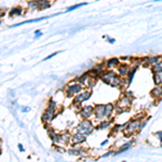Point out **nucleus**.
<instances>
[{
	"mask_svg": "<svg viewBox=\"0 0 162 162\" xmlns=\"http://www.w3.org/2000/svg\"><path fill=\"white\" fill-rule=\"evenodd\" d=\"M101 79L103 80L104 82H106L107 84L111 85L113 88H119L123 84V79L117 75L113 70H109V71H105L101 75Z\"/></svg>",
	"mask_w": 162,
	"mask_h": 162,
	"instance_id": "obj_1",
	"label": "nucleus"
},
{
	"mask_svg": "<svg viewBox=\"0 0 162 162\" xmlns=\"http://www.w3.org/2000/svg\"><path fill=\"white\" fill-rule=\"evenodd\" d=\"M93 132V125L91 121L89 120H83L79 123L76 128V133H80V134H84L85 136H88L89 134Z\"/></svg>",
	"mask_w": 162,
	"mask_h": 162,
	"instance_id": "obj_2",
	"label": "nucleus"
},
{
	"mask_svg": "<svg viewBox=\"0 0 162 162\" xmlns=\"http://www.w3.org/2000/svg\"><path fill=\"white\" fill-rule=\"evenodd\" d=\"M81 91H82V85L78 82H74V81H71L70 83L66 87V95L70 97V96H73V95H78V94L81 93Z\"/></svg>",
	"mask_w": 162,
	"mask_h": 162,
	"instance_id": "obj_3",
	"label": "nucleus"
},
{
	"mask_svg": "<svg viewBox=\"0 0 162 162\" xmlns=\"http://www.w3.org/2000/svg\"><path fill=\"white\" fill-rule=\"evenodd\" d=\"M141 124H142V120L141 119H133L132 121H130L128 127L124 130V133L127 134H133L136 131L141 130Z\"/></svg>",
	"mask_w": 162,
	"mask_h": 162,
	"instance_id": "obj_4",
	"label": "nucleus"
},
{
	"mask_svg": "<svg viewBox=\"0 0 162 162\" xmlns=\"http://www.w3.org/2000/svg\"><path fill=\"white\" fill-rule=\"evenodd\" d=\"M91 92H89V91H83L82 93L78 94L77 96H75L74 98V104L75 105H77V104H81L82 102H84V101H87V99H89L90 98V96H91Z\"/></svg>",
	"mask_w": 162,
	"mask_h": 162,
	"instance_id": "obj_5",
	"label": "nucleus"
},
{
	"mask_svg": "<svg viewBox=\"0 0 162 162\" xmlns=\"http://www.w3.org/2000/svg\"><path fill=\"white\" fill-rule=\"evenodd\" d=\"M54 117H55V108L48 107V109L42 115V121L43 122H50V121H52V119Z\"/></svg>",
	"mask_w": 162,
	"mask_h": 162,
	"instance_id": "obj_6",
	"label": "nucleus"
},
{
	"mask_svg": "<svg viewBox=\"0 0 162 162\" xmlns=\"http://www.w3.org/2000/svg\"><path fill=\"white\" fill-rule=\"evenodd\" d=\"M93 113H94V107H92V106H84L80 110V116L83 119H85V120H88Z\"/></svg>",
	"mask_w": 162,
	"mask_h": 162,
	"instance_id": "obj_7",
	"label": "nucleus"
},
{
	"mask_svg": "<svg viewBox=\"0 0 162 162\" xmlns=\"http://www.w3.org/2000/svg\"><path fill=\"white\" fill-rule=\"evenodd\" d=\"M94 115L97 119H103L105 116V105H97L94 107Z\"/></svg>",
	"mask_w": 162,
	"mask_h": 162,
	"instance_id": "obj_8",
	"label": "nucleus"
},
{
	"mask_svg": "<svg viewBox=\"0 0 162 162\" xmlns=\"http://www.w3.org/2000/svg\"><path fill=\"white\" fill-rule=\"evenodd\" d=\"M85 138L87 136L84 135V134H80V133H76L74 134L73 136H71V143L74 144V145H78V144H81V143H83L85 141Z\"/></svg>",
	"mask_w": 162,
	"mask_h": 162,
	"instance_id": "obj_9",
	"label": "nucleus"
},
{
	"mask_svg": "<svg viewBox=\"0 0 162 162\" xmlns=\"http://www.w3.org/2000/svg\"><path fill=\"white\" fill-rule=\"evenodd\" d=\"M131 103H132V101H131V98L127 96V95H124L122 97L120 98V101L118 102V107H121L122 109L125 110V106L127 107H130L131 106Z\"/></svg>",
	"mask_w": 162,
	"mask_h": 162,
	"instance_id": "obj_10",
	"label": "nucleus"
},
{
	"mask_svg": "<svg viewBox=\"0 0 162 162\" xmlns=\"http://www.w3.org/2000/svg\"><path fill=\"white\" fill-rule=\"evenodd\" d=\"M49 19V16H44V17H40V19H36V20H28V21H25V22H21V23H17V24L13 25L12 27H17L20 25H24V24H29V23H37V22H41L43 20H47Z\"/></svg>",
	"mask_w": 162,
	"mask_h": 162,
	"instance_id": "obj_11",
	"label": "nucleus"
},
{
	"mask_svg": "<svg viewBox=\"0 0 162 162\" xmlns=\"http://www.w3.org/2000/svg\"><path fill=\"white\" fill-rule=\"evenodd\" d=\"M128 73H129V67L128 66H125L124 64L120 65L118 67V75L120 77H123V76H128Z\"/></svg>",
	"mask_w": 162,
	"mask_h": 162,
	"instance_id": "obj_12",
	"label": "nucleus"
},
{
	"mask_svg": "<svg viewBox=\"0 0 162 162\" xmlns=\"http://www.w3.org/2000/svg\"><path fill=\"white\" fill-rule=\"evenodd\" d=\"M133 144H134V142H129L127 143V144H124V145H122L121 147H120V149H119L118 151H116L115 152V155H119V153H122V152L124 151H127V150H129L130 148H131V146H132Z\"/></svg>",
	"mask_w": 162,
	"mask_h": 162,
	"instance_id": "obj_13",
	"label": "nucleus"
},
{
	"mask_svg": "<svg viewBox=\"0 0 162 162\" xmlns=\"http://www.w3.org/2000/svg\"><path fill=\"white\" fill-rule=\"evenodd\" d=\"M151 95L153 97H158L162 95V85H157L156 88H153L151 90Z\"/></svg>",
	"mask_w": 162,
	"mask_h": 162,
	"instance_id": "obj_14",
	"label": "nucleus"
},
{
	"mask_svg": "<svg viewBox=\"0 0 162 162\" xmlns=\"http://www.w3.org/2000/svg\"><path fill=\"white\" fill-rule=\"evenodd\" d=\"M113 109H115V107H113V104H107V105H105V116H106L107 118H109V117L111 116Z\"/></svg>",
	"mask_w": 162,
	"mask_h": 162,
	"instance_id": "obj_15",
	"label": "nucleus"
},
{
	"mask_svg": "<svg viewBox=\"0 0 162 162\" xmlns=\"http://www.w3.org/2000/svg\"><path fill=\"white\" fill-rule=\"evenodd\" d=\"M118 65H119V59H116V57L108 59L107 62H106V67H108V68H111L113 66H118Z\"/></svg>",
	"mask_w": 162,
	"mask_h": 162,
	"instance_id": "obj_16",
	"label": "nucleus"
},
{
	"mask_svg": "<svg viewBox=\"0 0 162 162\" xmlns=\"http://www.w3.org/2000/svg\"><path fill=\"white\" fill-rule=\"evenodd\" d=\"M153 82L157 85H162V73L153 74Z\"/></svg>",
	"mask_w": 162,
	"mask_h": 162,
	"instance_id": "obj_17",
	"label": "nucleus"
},
{
	"mask_svg": "<svg viewBox=\"0 0 162 162\" xmlns=\"http://www.w3.org/2000/svg\"><path fill=\"white\" fill-rule=\"evenodd\" d=\"M152 73L153 74H158V73H162V61L161 62H159L158 64H156L155 66H152Z\"/></svg>",
	"mask_w": 162,
	"mask_h": 162,
	"instance_id": "obj_18",
	"label": "nucleus"
},
{
	"mask_svg": "<svg viewBox=\"0 0 162 162\" xmlns=\"http://www.w3.org/2000/svg\"><path fill=\"white\" fill-rule=\"evenodd\" d=\"M69 139H71V136H70V134L67 132L66 134H62V135H61V142H59V143L67 144V143L69 142Z\"/></svg>",
	"mask_w": 162,
	"mask_h": 162,
	"instance_id": "obj_19",
	"label": "nucleus"
},
{
	"mask_svg": "<svg viewBox=\"0 0 162 162\" xmlns=\"http://www.w3.org/2000/svg\"><path fill=\"white\" fill-rule=\"evenodd\" d=\"M50 137H51V139H52V142L53 143L61 142V135H59V134H56L55 132L50 133Z\"/></svg>",
	"mask_w": 162,
	"mask_h": 162,
	"instance_id": "obj_20",
	"label": "nucleus"
},
{
	"mask_svg": "<svg viewBox=\"0 0 162 162\" xmlns=\"http://www.w3.org/2000/svg\"><path fill=\"white\" fill-rule=\"evenodd\" d=\"M110 124H111V121H109V120H108V121H102V122L97 125V130H104V129L108 128Z\"/></svg>",
	"mask_w": 162,
	"mask_h": 162,
	"instance_id": "obj_21",
	"label": "nucleus"
},
{
	"mask_svg": "<svg viewBox=\"0 0 162 162\" xmlns=\"http://www.w3.org/2000/svg\"><path fill=\"white\" fill-rule=\"evenodd\" d=\"M135 73H136V67H134V68H130V69H129V73H128L129 83H131V82H132L133 76L135 75Z\"/></svg>",
	"mask_w": 162,
	"mask_h": 162,
	"instance_id": "obj_22",
	"label": "nucleus"
},
{
	"mask_svg": "<svg viewBox=\"0 0 162 162\" xmlns=\"http://www.w3.org/2000/svg\"><path fill=\"white\" fill-rule=\"evenodd\" d=\"M23 13V9L22 8H14L10 11V16H13V15H21Z\"/></svg>",
	"mask_w": 162,
	"mask_h": 162,
	"instance_id": "obj_23",
	"label": "nucleus"
},
{
	"mask_svg": "<svg viewBox=\"0 0 162 162\" xmlns=\"http://www.w3.org/2000/svg\"><path fill=\"white\" fill-rule=\"evenodd\" d=\"M28 7H29L31 10L39 9V2H38V1H29V2H28Z\"/></svg>",
	"mask_w": 162,
	"mask_h": 162,
	"instance_id": "obj_24",
	"label": "nucleus"
},
{
	"mask_svg": "<svg viewBox=\"0 0 162 162\" xmlns=\"http://www.w3.org/2000/svg\"><path fill=\"white\" fill-rule=\"evenodd\" d=\"M38 2H39V9H45V8H49L50 7L49 1L42 0V1H38Z\"/></svg>",
	"mask_w": 162,
	"mask_h": 162,
	"instance_id": "obj_25",
	"label": "nucleus"
},
{
	"mask_svg": "<svg viewBox=\"0 0 162 162\" xmlns=\"http://www.w3.org/2000/svg\"><path fill=\"white\" fill-rule=\"evenodd\" d=\"M82 5H87V3H85V2H83V3H78V5H73V7H69L68 9L66 10V12H70V11H74L75 9H78V8H80V7H82Z\"/></svg>",
	"mask_w": 162,
	"mask_h": 162,
	"instance_id": "obj_26",
	"label": "nucleus"
},
{
	"mask_svg": "<svg viewBox=\"0 0 162 162\" xmlns=\"http://www.w3.org/2000/svg\"><path fill=\"white\" fill-rule=\"evenodd\" d=\"M69 155H80L82 153V150L81 149H77V148H74V149H69Z\"/></svg>",
	"mask_w": 162,
	"mask_h": 162,
	"instance_id": "obj_27",
	"label": "nucleus"
},
{
	"mask_svg": "<svg viewBox=\"0 0 162 162\" xmlns=\"http://www.w3.org/2000/svg\"><path fill=\"white\" fill-rule=\"evenodd\" d=\"M59 53H61V51H59V52H55V53H53V54H51V55H49V56H47L45 59H43V62H45V61H48V59H51L52 57H54L55 55H57Z\"/></svg>",
	"mask_w": 162,
	"mask_h": 162,
	"instance_id": "obj_28",
	"label": "nucleus"
},
{
	"mask_svg": "<svg viewBox=\"0 0 162 162\" xmlns=\"http://www.w3.org/2000/svg\"><path fill=\"white\" fill-rule=\"evenodd\" d=\"M155 135H156V136H159L160 142H162V131H158V132H156L155 133Z\"/></svg>",
	"mask_w": 162,
	"mask_h": 162,
	"instance_id": "obj_29",
	"label": "nucleus"
},
{
	"mask_svg": "<svg viewBox=\"0 0 162 162\" xmlns=\"http://www.w3.org/2000/svg\"><path fill=\"white\" fill-rule=\"evenodd\" d=\"M104 38H107L108 42H109V43H115V39H111V38H109L108 36H104Z\"/></svg>",
	"mask_w": 162,
	"mask_h": 162,
	"instance_id": "obj_30",
	"label": "nucleus"
},
{
	"mask_svg": "<svg viewBox=\"0 0 162 162\" xmlns=\"http://www.w3.org/2000/svg\"><path fill=\"white\" fill-rule=\"evenodd\" d=\"M146 124H147V120H145V121H143L142 124H141V130L145 128V127H146Z\"/></svg>",
	"mask_w": 162,
	"mask_h": 162,
	"instance_id": "obj_31",
	"label": "nucleus"
},
{
	"mask_svg": "<svg viewBox=\"0 0 162 162\" xmlns=\"http://www.w3.org/2000/svg\"><path fill=\"white\" fill-rule=\"evenodd\" d=\"M113 153V151H109V152H108V153H105V155H104V156H103V158H107V157H109V156H111Z\"/></svg>",
	"mask_w": 162,
	"mask_h": 162,
	"instance_id": "obj_32",
	"label": "nucleus"
},
{
	"mask_svg": "<svg viewBox=\"0 0 162 162\" xmlns=\"http://www.w3.org/2000/svg\"><path fill=\"white\" fill-rule=\"evenodd\" d=\"M28 110H29V108H28V107H23V108H22V111H24V113H27Z\"/></svg>",
	"mask_w": 162,
	"mask_h": 162,
	"instance_id": "obj_33",
	"label": "nucleus"
},
{
	"mask_svg": "<svg viewBox=\"0 0 162 162\" xmlns=\"http://www.w3.org/2000/svg\"><path fill=\"white\" fill-rule=\"evenodd\" d=\"M19 148H20V150H21V151H24V150H25L24 147H23V145H22V144H19Z\"/></svg>",
	"mask_w": 162,
	"mask_h": 162,
	"instance_id": "obj_34",
	"label": "nucleus"
},
{
	"mask_svg": "<svg viewBox=\"0 0 162 162\" xmlns=\"http://www.w3.org/2000/svg\"><path fill=\"white\" fill-rule=\"evenodd\" d=\"M108 143V139H106V141H105V142H103L102 143V146H104V145H106V144H107Z\"/></svg>",
	"mask_w": 162,
	"mask_h": 162,
	"instance_id": "obj_35",
	"label": "nucleus"
}]
</instances>
